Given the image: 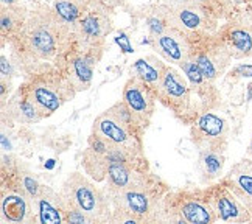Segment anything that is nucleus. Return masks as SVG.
<instances>
[{"mask_svg": "<svg viewBox=\"0 0 252 224\" xmlns=\"http://www.w3.org/2000/svg\"><path fill=\"white\" fill-rule=\"evenodd\" d=\"M34 204L24 192H11L2 198V220L8 223H33Z\"/></svg>", "mask_w": 252, "mask_h": 224, "instance_id": "nucleus-11", "label": "nucleus"}, {"mask_svg": "<svg viewBox=\"0 0 252 224\" xmlns=\"http://www.w3.org/2000/svg\"><path fill=\"white\" fill-rule=\"evenodd\" d=\"M67 87H63L56 83H37L28 91V100H30L42 117L52 115L61 108L69 94L65 92Z\"/></svg>", "mask_w": 252, "mask_h": 224, "instance_id": "nucleus-7", "label": "nucleus"}, {"mask_svg": "<svg viewBox=\"0 0 252 224\" xmlns=\"http://www.w3.org/2000/svg\"><path fill=\"white\" fill-rule=\"evenodd\" d=\"M198 131L204 135L207 140H220L224 137L226 134V122L221 119V117L215 114H204L199 117V120L196 123Z\"/></svg>", "mask_w": 252, "mask_h": 224, "instance_id": "nucleus-24", "label": "nucleus"}, {"mask_svg": "<svg viewBox=\"0 0 252 224\" xmlns=\"http://www.w3.org/2000/svg\"><path fill=\"white\" fill-rule=\"evenodd\" d=\"M170 14H171V27L182 32L196 30L202 24V17L198 6L170 9Z\"/></svg>", "mask_w": 252, "mask_h": 224, "instance_id": "nucleus-23", "label": "nucleus"}, {"mask_svg": "<svg viewBox=\"0 0 252 224\" xmlns=\"http://www.w3.org/2000/svg\"><path fill=\"white\" fill-rule=\"evenodd\" d=\"M22 190L28 194V196H30L32 201H34L37 194H39L41 184L32 176H24L22 178Z\"/></svg>", "mask_w": 252, "mask_h": 224, "instance_id": "nucleus-29", "label": "nucleus"}, {"mask_svg": "<svg viewBox=\"0 0 252 224\" xmlns=\"http://www.w3.org/2000/svg\"><path fill=\"white\" fill-rule=\"evenodd\" d=\"M123 101L131 111L135 125H145L154 111V100L148 84L140 78L132 76L123 89Z\"/></svg>", "mask_w": 252, "mask_h": 224, "instance_id": "nucleus-5", "label": "nucleus"}, {"mask_svg": "<svg viewBox=\"0 0 252 224\" xmlns=\"http://www.w3.org/2000/svg\"><path fill=\"white\" fill-rule=\"evenodd\" d=\"M61 198L65 207L78 209L86 213L94 223L104 221L109 215V201L108 196L95 187L84 174L75 171L67 178L61 189Z\"/></svg>", "mask_w": 252, "mask_h": 224, "instance_id": "nucleus-2", "label": "nucleus"}, {"mask_svg": "<svg viewBox=\"0 0 252 224\" xmlns=\"http://www.w3.org/2000/svg\"><path fill=\"white\" fill-rule=\"evenodd\" d=\"M245 21H246V24L252 28V13H251L249 16H246V17H245Z\"/></svg>", "mask_w": 252, "mask_h": 224, "instance_id": "nucleus-35", "label": "nucleus"}, {"mask_svg": "<svg viewBox=\"0 0 252 224\" xmlns=\"http://www.w3.org/2000/svg\"><path fill=\"white\" fill-rule=\"evenodd\" d=\"M229 52L235 60L252 56V28L243 21L229 33Z\"/></svg>", "mask_w": 252, "mask_h": 224, "instance_id": "nucleus-17", "label": "nucleus"}, {"mask_svg": "<svg viewBox=\"0 0 252 224\" xmlns=\"http://www.w3.org/2000/svg\"><path fill=\"white\" fill-rule=\"evenodd\" d=\"M94 134L126 154H134L140 150V143L132 134L131 125L122 122L109 109L96 117L94 123Z\"/></svg>", "mask_w": 252, "mask_h": 224, "instance_id": "nucleus-3", "label": "nucleus"}, {"mask_svg": "<svg viewBox=\"0 0 252 224\" xmlns=\"http://www.w3.org/2000/svg\"><path fill=\"white\" fill-rule=\"evenodd\" d=\"M73 27L58 14L53 6H37L27 13L19 30V41L34 61H53L69 48Z\"/></svg>", "mask_w": 252, "mask_h": 224, "instance_id": "nucleus-1", "label": "nucleus"}, {"mask_svg": "<svg viewBox=\"0 0 252 224\" xmlns=\"http://www.w3.org/2000/svg\"><path fill=\"white\" fill-rule=\"evenodd\" d=\"M229 190L252 213V159L235 163L227 174Z\"/></svg>", "mask_w": 252, "mask_h": 224, "instance_id": "nucleus-8", "label": "nucleus"}, {"mask_svg": "<svg viewBox=\"0 0 252 224\" xmlns=\"http://www.w3.org/2000/svg\"><path fill=\"white\" fill-rule=\"evenodd\" d=\"M181 217L190 224H210L217 220V213L212 206L199 201H187L181 207Z\"/></svg>", "mask_w": 252, "mask_h": 224, "instance_id": "nucleus-20", "label": "nucleus"}, {"mask_svg": "<svg viewBox=\"0 0 252 224\" xmlns=\"http://www.w3.org/2000/svg\"><path fill=\"white\" fill-rule=\"evenodd\" d=\"M232 58L229 48L220 47L217 50H212L207 53H201L195 63L198 64L199 70L202 72L206 80H215V78L224 70L227 65V61Z\"/></svg>", "mask_w": 252, "mask_h": 224, "instance_id": "nucleus-15", "label": "nucleus"}, {"mask_svg": "<svg viewBox=\"0 0 252 224\" xmlns=\"http://www.w3.org/2000/svg\"><path fill=\"white\" fill-rule=\"evenodd\" d=\"M235 73L240 76H252V65L248 64H241L235 69Z\"/></svg>", "mask_w": 252, "mask_h": 224, "instance_id": "nucleus-33", "label": "nucleus"}, {"mask_svg": "<svg viewBox=\"0 0 252 224\" xmlns=\"http://www.w3.org/2000/svg\"><path fill=\"white\" fill-rule=\"evenodd\" d=\"M167 67L158 56H145L134 63L131 72L151 87H159Z\"/></svg>", "mask_w": 252, "mask_h": 224, "instance_id": "nucleus-14", "label": "nucleus"}, {"mask_svg": "<svg viewBox=\"0 0 252 224\" xmlns=\"http://www.w3.org/2000/svg\"><path fill=\"white\" fill-rule=\"evenodd\" d=\"M112 32V17L108 8L95 3L73 25V34L86 47L98 45Z\"/></svg>", "mask_w": 252, "mask_h": 224, "instance_id": "nucleus-4", "label": "nucleus"}, {"mask_svg": "<svg viewBox=\"0 0 252 224\" xmlns=\"http://www.w3.org/2000/svg\"><path fill=\"white\" fill-rule=\"evenodd\" d=\"M0 61H2V63H0V72H2V83H3L6 76H11L13 69H11V63L8 61V58L5 55H2Z\"/></svg>", "mask_w": 252, "mask_h": 224, "instance_id": "nucleus-31", "label": "nucleus"}, {"mask_svg": "<svg viewBox=\"0 0 252 224\" xmlns=\"http://www.w3.org/2000/svg\"><path fill=\"white\" fill-rule=\"evenodd\" d=\"M154 48L158 53L171 64L182 65L190 60V45L186 34L178 28H168L165 33L154 37Z\"/></svg>", "mask_w": 252, "mask_h": 224, "instance_id": "nucleus-6", "label": "nucleus"}, {"mask_svg": "<svg viewBox=\"0 0 252 224\" xmlns=\"http://www.w3.org/2000/svg\"><path fill=\"white\" fill-rule=\"evenodd\" d=\"M108 186L109 192L143 189V179L134 173L123 159H112L108 167Z\"/></svg>", "mask_w": 252, "mask_h": 224, "instance_id": "nucleus-13", "label": "nucleus"}, {"mask_svg": "<svg viewBox=\"0 0 252 224\" xmlns=\"http://www.w3.org/2000/svg\"><path fill=\"white\" fill-rule=\"evenodd\" d=\"M95 61L89 56H78L69 67V84L75 92H81L91 87Z\"/></svg>", "mask_w": 252, "mask_h": 224, "instance_id": "nucleus-16", "label": "nucleus"}, {"mask_svg": "<svg viewBox=\"0 0 252 224\" xmlns=\"http://www.w3.org/2000/svg\"><path fill=\"white\" fill-rule=\"evenodd\" d=\"M111 196L122 213H126L137 221L145 220L151 213V199L143 189L111 192Z\"/></svg>", "mask_w": 252, "mask_h": 224, "instance_id": "nucleus-9", "label": "nucleus"}, {"mask_svg": "<svg viewBox=\"0 0 252 224\" xmlns=\"http://www.w3.org/2000/svg\"><path fill=\"white\" fill-rule=\"evenodd\" d=\"M181 69H182L184 73L187 75V78H189V80H190L193 84H201L202 81L206 80L204 75H202V72L199 70V67H198V64H196L195 61L187 60L186 63H184V64L181 65Z\"/></svg>", "mask_w": 252, "mask_h": 224, "instance_id": "nucleus-28", "label": "nucleus"}, {"mask_svg": "<svg viewBox=\"0 0 252 224\" xmlns=\"http://www.w3.org/2000/svg\"><path fill=\"white\" fill-rule=\"evenodd\" d=\"M115 42H117L119 45H120V48H123V50L126 52V53H131L132 52V47H131V44H129V37L126 36L123 32H120V34L115 37Z\"/></svg>", "mask_w": 252, "mask_h": 224, "instance_id": "nucleus-32", "label": "nucleus"}, {"mask_svg": "<svg viewBox=\"0 0 252 224\" xmlns=\"http://www.w3.org/2000/svg\"><path fill=\"white\" fill-rule=\"evenodd\" d=\"M159 89L165 94L168 98H173L176 101H182V100L187 98L189 86H187L186 80L182 78V75H179L174 69L167 67V70H165V73H163V78L160 81Z\"/></svg>", "mask_w": 252, "mask_h": 224, "instance_id": "nucleus-21", "label": "nucleus"}, {"mask_svg": "<svg viewBox=\"0 0 252 224\" xmlns=\"http://www.w3.org/2000/svg\"><path fill=\"white\" fill-rule=\"evenodd\" d=\"M6 112L14 122L24 123V125L37 123L42 119L41 112L37 111V108L30 100H28V96L27 98H22L21 95H16L9 100Z\"/></svg>", "mask_w": 252, "mask_h": 224, "instance_id": "nucleus-18", "label": "nucleus"}, {"mask_svg": "<svg viewBox=\"0 0 252 224\" xmlns=\"http://www.w3.org/2000/svg\"><path fill=\"white\" fill-rule=\"evenodd\" d=\"M196 2H198V3L201 5V3H206V2H207V0H196Z\"/></svg>", "mask_w": 252, "mask_h": 224, "instance_id": "nucleus-37", "label": "nucleus"}, {"mask_svg": "<svg viewBox=\"0 0 252 224\" xmlns=\"http://www.w3.org/2000/svg\"><path fill=\"white\" fill-rule=\"evenodd\" d=\"M217 213V218L224 223H246L251 220V212L241 204L232 192L218 194L210 204Z\"/></svg>", "mask_w": 252, "mask_h": 224, "instance_id": "nucleus-12", "label": "nucleus"}, {"mask_svg": "<svg viewBox=\"0 0 252 224\" xmlns=\"http://www.w3.org/2000/svg\"><path fill=\"white\" fill-rule=\"evenodd\" d=\"M249 156H251V159H252V140H251V145H249V150H248Z\"/></svg>", "mask_w": 252, "mask_h": 224, "instance_id": "nucleus-36", "label": "nucleus"}, {"mask_svg": "<svg viewBox=\"0 0 252 224\" xmlns=\"http://www.w3.org/2000/svg\"><path fill=\"white\" fill-rule=\"evenodd\" d=\"M147 27H148V32L153 37H158L162 33H165L168 28H173L170 8L167 5H163V6L158 8L154 13H151L147 17Z\"/></svg>", "mask_w": 252, "mask_h": 224, "instance_id": "nucleus-26", "label": "nucleus"}, {"mask_svg": "<svg viewBox=\"0 0 252 224\" xmlns=\"http://www.w3.org/2000/svg\"><path fill=\"white\" fill-rule=\"evenodd\" d=\"M201 163H202V167H204V171L209 174V176L213 178V176H217L222 168V158L218 153L207 150L204 154H202Z\"/></svg>", "mask_w": 252, "mask_h": 224, "instance_id": "nucleus-27", "label": "nucleus"}, {"mask_svg": "<svg viewBox=\"0 0 252 224\" xmlns=\"http://www.w3.org/2000/svg\"><path fill=\"white\" fill-rule=\"evenodd\" d=\"M83 165L87 174H91L95 181H101L104 176H108L109 158L108 154L89 147L83 154Z\"/></svg>", "mask_w": 252, "mask_h": 224, "instance_id": "nucleus-22", "label": "nucleus"}, {"mask_svg": "<svg viewBox=\"0 0 252 224\" xmlns=\"http://www.w3.org/2000/svg\"><path fill=\"white\" fill-rule=\"evenodd\" d=\"M21 0H2V6H6V5H19Z\"/></svg>", "mask_w": 252, "mask_h": 224, "instance_id": "nucleus-34", "label": "nucleus"}, {"mask_svg": "<svg viewBox=\"0 0 252 224\" xmlns=\"http://www.w3.org/2000/svg\"><path fill=\"white\" fill-rule=\"evenodd\" d=\"M37 221L42 224H60L64 221V202L61 193L58 194L50 187L41 186L39 194L33 201Z\"/></svg>", "mask_w": 252, "mask_h": 224, "instance_id": "nucleus-10", "label": "nucleus"}, {"mask_svg": "<svg viewBox=\"0 0 252 224\" xmlns=\"http://www.w3.org/2000/svg\"><path fill=\"white\" fill-rule=\"evenodd\" d=\"M94 3L95 0H55L53 9L73 27Z\"/></svg>", "mask_w": 252, "mask_h": 224, "instance_id": "nucleus-19", "label": "nucleus"}, {"mask_svg": "<svg viewBox=\"0 0 252 224\" xmlns=\"http://www.w3.org/2000/svg\"><path fill=\"white\" fill-rule=\"evenodd\" d=\"M27 19V13L19 5H6L2 6L0 11V27H2V33H9L16 30V28H22Z\"/></svg>", "mask_w": 252, "mask_h": 224, "instance_id": "nucleus-25", "label": "nucleus"}, {"mask_svg": "<svg viewBox=\"0 0 252 224\" xmlns=\"http://www.w3.org/2000/svg\"><path fill=\"white\" fill-rule=\"evenodd\" d=\"M163 5H167L170 9L178 8H190V6H199L196 0H163Z\"/></svg>", "mask_w": 252, "mask_h": 224, "instance_id": "nucleus-30", "label": "nucleus"}]
</instances>
